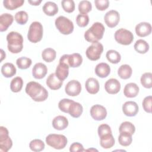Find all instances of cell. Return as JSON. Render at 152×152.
<instances>
[{"mask_svg":"<svg viewBox=\"0 0 152 152\" xmlns=\"http://www.w3.org/2000/svg\"><path fill=\"white\" fill-rule=\"evenodd\" d=\"M25 90L26 93L35 102L45 101L48 97V92L46 89L36 81L28 82Z\"/></svg>","mask_w":152,"mask_h":152,"instance_id":"6da1fadb","label":"cell"},{"mask_svg":"<svg viewBox=\"0 0 152 152\" xmlns=\"http://www.w3.org/2000/svg\"><path fill=\"white\" fill-rule=\"evenodd\" d=\"M8 49L12 53L20 52L23 48V37L16 31H11L7 36Z\"/></svg>","mask_w":152,"mask_h":152,"instance_id":"7a4b0ae2","label":"cell"},{"mask_svg":"<svg viewBox=\"0 0 152 152\" xmlns=\"http://www.w3.org/2000/svg\"><path fill=\"white\" fill-rule=\"evenodd\" d=\"M105 28L103 24L99 22L94 23L84 33V38L88 42H96L102 39Z\"/></svg>","mask_w":152,"mask_h":152,"instance_id":"3957f363","label":"cell"},{"mask_svg":"<svg viewBox=\"0 0 152 152\" xmlns=\"http://www.w3.org/2000/svg\"><path fill=\"white\" fill-rule=\"evenodd\" d=\"M43 34V28L42 24L38 21H34L29 27L27 38L32 43H37L42 40Z\"/></svg>","mask_w":152,"mask_h":152,"instance_id":"277c9868","label":"cell"},{"mask_svg":"<svg viewBox=\"0 0 152 152\" xmlns=\"http://www.w3.org/2000/svg\"><path fill=\"white\" fill-rule=\"evenodd\" d=\"M66 137L61 134H52L48 135L46 138V144L57 150L63 149L67 144Z\"/></svg>","mask_w":152,"mask_h":152,"instance_id":"5b68a950","label":"cell"},{"mask_svg":"<svg viewBox=\"0 0 152 152\" xmlns=\"http://www.w3.org/2000/svg\"><path fill=\"white\" fill-rule=\"evenodd\" d=\"M55 24L59 32L63 34H69L74 30L73 23L64 16H59L56 18Z\"/></svg>","mask_w":152,"mask_h":152,"instance_id":"8992f818","label":"cell"},{"mask_svg":"<svg viewBox=\"0 0 152 152\" xmlns=\"http://www.w3.org/2000/svg\"><path fill=\"white\" fill-rule=\"evenodd\" d=\"M68 56L69 55L67 54L62 55L59 59V63L56 68L55 74L62 81L65 80L69 74V65L68 64Z\"/></svg>","mask_w":152,"mask_h":152,"instance_id":"52a82bcc","label":"cell"},{"mask_svg":"<svg viewBox=\"0 0 152 152\" xmlns=\"http://www.w3.org/2000/svg\"><path fill=\"white\" fill-rule=\"evenodd\" d=\"M115 39L119 44L128 45L132 42L134 35L129 30L121 28L115 31Z\"/></svg>","mask_w":152,"mask_h":152,"instance_id":"ba28073f","label":"cell"},{"mask_svg":"<svg viewBox=\"0 0 152 152\" xmlns=\"http://www.w3.org/2000/svg\"><path fill=\"white\" fill-rule=\"evenodd\" d=\"M103 51V46L99 42H93L88 46L86 51V54L88 59L91 61H97L101 56Z\"/></svg>","mask_w":152,"mask_h":152,"instance_id":"9c48e42d","label":"cell"},{"mask_svg":"<svg viewBox=\"0 0 152 152\" xmlns=\"http://www.w3.org/2000/svg\"><path fill=\"white\" fill-rule=\"evenodd\" d=\"M12 145V141L9 136L8 129L1 126L0 127V151H8Z\"/></svg>","mask_w":152,"mask_h":152,"instance_id":"30bf717a","label":"cell"},{"mask_svg":"<svg viewBox=\"0 0 152 152\" xmlns=\"http://www.w3.org/2000/svg\"><path fill=\"white\" fill-rule=\"evenodd\" d=\"M104 20L106 25L113 28L116 27L120 20V15L119 12L116 10H110L106 13L104 17Z\"/></svg>","mask_w":152,"mask_h":152,"instance_id":"8fae6325","label":"cell"},{"mask_svg":"<svg viewBox=\"0 0 152 152\" xmlns=\"http://www.w3.org/2000/svg\"><path fill=\"white\" fill-rule=\"evenodd\" d=\"M90 115L96 121H102L106 118L107 110L104 106L100 104H95L90 109Z\"/></svg>","mask_w":152,"mask_h":152,"instance_id":"7c38bea8","label":"cell"},{"mask_svg":"<svg viewBox=\"0 0 152 152\" xmlns=\"http://www.w3.org/2000/svg\"><path fill=\"white\" fill-rule=\"evenodd\" d=\"M65 93L70 96H76L78 95L81 91V85L77 80L69 81L65 88Z\"/></svg>","mask_w":152,"mask_h":152,"instance_id":"4fadbf2b","label":"cell"},{"mask_svg":"<svg viewBox=\"0 0 152 152\" xmlns=\"http://www.w3.org/2000/svg\"><path fill=\"white\" fill-rule=\"evenodd\" d=\"M138 110V106L135 102L128 101L122 105V111L127 116H135Z\"/></svg>","mask_w":152,"mask_h":152,"instance_id":"5bb4252c","label":"cell"},{"mask_svg":"<svg viewBox=\"0 0 152 152\" xmlns=\"http://www.w3.org/2000/svg\"><path fill=\"white\" fill-rule=\"evenodd\" d=\"M104 88L109 94H115L120 91L121 84L118 80L110 78L105 83Z\"/></svg>","mask_w":152,"mask_h":152,"instance_id":"9a60e30c","label":"cell"},{"mask_svg":"<svg viewBox=\"0 0 152 152\" xmlns=\"http://www.w3.org/2000/svg\"><path fill=\"white\" fill-rule=\"evenodd\" d=\"M48 72L46 66L41 62L36 64L32 69V75L36 79H42L45 77Z\"/></svg>","mask_w":152,"mask_h":152,"instance_id":"2e32d148","label":"cell"},{"mask_svg":"<svg viewBox=\"0 0 152 152\" xmlns=\"http://www.w3.org/2000/svg\"><path fill=\"white\" fill-rule=\"evenodd\" d=\"M135 33L141 37L148 36L151 33V26L149 23H140L135 26Z\"/></svg>","mask_w":152,"mask_h":152,"instance_id":"e0dca14e","label":"cell"},{"mask_svg":"<svg viewBox=\"0 0 152 152\" xmlns=\"http://www.w3.org/2000/svg\"><path fill=\"white\" fill-rule=\"evenodd\" d=\"M63 84V81L59 80L55 73L50 74L46 79V84L51 90L59 89Z\"/></svg>","mask_w":152,"mask_h":152,"instance_id":"ac0fdd59","label":"cell"},{"mask_svg":"<svg viewBox=\"0 0 152 152\" xmlns=\"http://www.w3.org/2000/svg\"><path fill=\"white\" fill-rule=\"evenodd\" d=\"M14 21V17L8 13H4L0 16V31H6Z\"/></svg>","mask_w":152,"mask_h":152,"instance_id":"d6986e66","label":"cell"},{"mask_svg":"<svg viewBox=\"0 0 152 152\" xmlns=\"http://www.w3.org/2000/svg\"><path fill=\"white\" fill-rule=\"evenodd\" d=\"M86 89L88 93L91 94H94L99 91V83L97 79L94 78H89L87 80L85 84Z\"/></svg>","mask_w":152,"mask_h":152,"instance_id":"ffe728a7","label":"cell"},{"mask_svg":"<svg viewBox=\"0 0 152 152\" xmlns=\"http://www.w3.org/2000/svg\"><path fill=\"white\" fill-rule=\"evenodd\" d=\"M139 93V87L134 83L126 84L124 89V94L126 97L133 98L136 97Z\"/></svg>","mask_w":152,"mask_h":152,"instance_id":"44dd1931","label":"cell"},{"mask_svg":"<svg viewBox=\"0 0 152 152\" xmlns=\"http://www.w3.org/2000/svg\"><path fill=\"white\" fill-rule=\"evenodd\" d=\"M68 125L67 118L64 116L59 115L53 118L52 121L53 127L57 130H64Z\"/></svg>","mask_w":152,"mask_h":152,"instance_id":"7402d4cb","label":"cell"},{"mask_svg":"<svg viewBox=\"0 0 152 152\" xmlns=\"http://www.w3.org/2000/svg\"><path fill=\"white\" fill-rule=\"evenodd\" d=\"M110 72V66L104 62L98 64L95 68L96 74L100 78H105L107 77Z\"/></svg>","mask_w":152,"mask_h":152,"instance_id":"603a6c76","label":"cell"},{"mask_svg":"<svg viewBox=\"0 0 152 152\" xmlns=\"http://www.w3.org/2000/svg\"><path fill=\"white\" fill-rule=\"evenodd\" d=\"M83 111V108L82 105L78 103L75 102L73 100V102L71 103L69 109H68V113L73 118H77L80 117Z\"/></svg>","mask_w":152,"mask_h":152,"instance_id":"cb8c5ba5","label":"cell"},{"mask_svg":"<svg viewBox=\"0 0 152 152\" xmlns=\"http://www.w3.org/2000/svg\"><path fill=\"white\" fill-rule=\"evenodd\" d=\"M1 73L6 78H10L16 74V68L15 66L10 62L4 64L1 67Z\"/></svg>","mask_w":152,"mask_h":152,"instance_id":"d4e9b609","label":"cell"},{"mask_svg":"<svg viewBox=\"0 0 152 152\" xmlns=\"http://www.w3.org/2000/svg\"><path fill=\"white\" fill-rule=\"evenodd\" d=\"M43 11L49 16H53L58 12V5L53 2L48 1L43 6Z\"/></svg>","mask_w":152,"mask_h":152,"instance_id":"484cf974","label":"cell"},{"mask_svg":"<svg viewBox=\"0 0 152 152\" xmlns=\"http://www.w3.org/2000/svg\"><path fill=\"white\" fill-rule=\"evenodd\" d=\"M100 145L103 148H110L115 144V139L112 134H109L106 135H104L102 137H100Z\"/></svg>","mask_w":152,"mask_h":152,"instance_id":"4316f807","label":"cell"},{"mask_svg":"<svg viewBox=\"0 0 152 152\" xmlns=\"http://www.w3.org/2000/svg\"><path fill=\"white\" fill-rule=\"evenodd\" d=\"M83 62V58L81 55L78 53H74L71 55H69L68 56V64L69 67L76 68L81 65Z\"/></svg>","mask_w":152,"mask_h":152,"instance_id":"83f0119b","label":"cell"},{"mask_svg":"<svg viewBox=\"0 0 152 152\" xmlns=\"http://www.w3.org/2000/svg\"><path fill=\"white\" fill-rule=\"evenodd\" d=\"M132 70L131 67L127 64L122 65L118 70V74L122 79H128L132 75Z\"/></svg>","mask_w":152,"mask_h":152,"instance_id":"f1b7e54d","label":"cell"},{"mask_svg":"<svg viewBox=\"0 0 152 152\" xmlns=\"http://www.w3.org/2000/svg\"><path fill=\"white\" fill-rule=\"evenodd\" d=\"M134 49L139 53L144 54L147 52L149 50V45L148 43L142 39H139L136 41L134 44Z\"/></svg>","mask_w":152,"mask_h":152,"instance_id":"f546056e","label":"cell"},{"mask_svg":"<svg viewBox=\"0 0 152 152\" xmlns=\"http://www.w3.org/2000/svg\"><path fill=\"white\" fill-rule=\"evenodd\" d=\"M56 51L53 49L50 48L44 49L42 53L43 59L47 62H50L54 61L56 58Z\"/></svg>","mask_w":152,"mask_h":152,"instance_id":"4dcf8cb0","label":"cell"},{"mask_svg":"<svg viewBox=\"0 0 152 152\" xmlns=\"http://www.w3.org/2000/svg\"><path fill=\"white\" fill-rule=\"evenodd\" d=\"M24 2V0H4L3 1L4 6L9 10H14L21 7Z\"/></svg>","mask_w":152,"mask_h":152,"instance_id":"1f68e13d","label":"cell"},{"mask_svg":"<svg viewBox=\"0 0 152 152\" xmlns=\"http://www.w3.org/2000/svg\"><path fill=\"white\" fill-rule=\"evenodd\" d=\"M23 86V79L20 77H17L11 80L10 83V88L12 92L17 93L21 91Z\"/></svg>","mask_w":152,"mask_h":152,"instance_id":"d6a6232c","label":"cell"},{"mask_svg":"<svg viewBox=\"0 0 152 152\" xmlns=\"http://www.w3.org/2000/svg\"><path fill=\"white\" fill-rule=\"evenodd\" d=\"M131 134L126 132H120L118 137L119 143L124 147L129 145L132 141V137Z\"/></svg>","mask_w":152,"mask_h":152,"instance_id":"836d02e7","label":"cell"},{"mask_svg":"<svg viewBox=\"0 0 152 152\" xmlns=\"http://www.w3.org/2000/svg\"><path fill=\"white\" fill-rule=\"evenodd\" d=\"M107 59L112 64H118L121 59L120 53L115 50H109L106 52V55Z\"/></svg>","mask_w":152,"mask_h":152,"instance_id":"e575fe53","label":"cell"},{"mask_svg":"<svg viewBox=\"0 0 152 152\" xmlns=\"http://www.w3.org/2000/svg\"><path fill=\"white\" fill-rule=\"evenodd\" d=\"M135 131V126L130 122H122L119 126V132H126L133 135Z\"/></svg>","mask_w":152,"mask_h":152,"instance_id":"d590c367","label":"cell"},{"mask_svg":"<svg viewBox=\"0 0 152 152\" xmlns=\"http://www.w3.org/2000/svg\"><path fill=\"white\" fill-rule=\"evenodd\" d=\"M45 143L39 139H34L30 141L29 144L30 148L33 151H41L45 148Z\"/></svg>","mask_w":152,"mask_h":152,"instance_id":"8d00e7d4","label":"cell"},{"mask_svg":"<svg viewBox=\"0 0 152 152\" xmlns=\"http://www.w3.org/2000/svg\"><path fill=\"white\" fill-rule=\"evenodd\" d=\"M31 59L25 56L19 58L16 61V64L18 68L21 69H26L30 66L31 65Z\"/></svg>","mask_w":152,"mask_h":152,"instance_id":"74e56055","label":"cell"},{"mask_svg":"<svg viewBox=\"0 0 152 152\" xmlns=\"http://www.w3.org/2000/svg\"><path fill=\"white\" fill-rule=\"evenodd\" d=\"M142 86L147 88L152 87V74L151 72L144 73L140 79Z\"/></svg>","mask_w":152,"mask_h":152,"instance_id":"f35d334b","label":"cell"},{"mask_svg":"<svg viewBox=\"0 0 152 152\" xmlns=\"http://www.w3.org/2000/svg\"><path fill=\"white\" fill-rule=\"evenodd\" d=\"M92 8L91 4L88 1H81L78 4V11L80 14H87V13L89 12Z\"/></svg>","mask_w":152,"mask_h":152,"instance_id":"ab89813d","label":"cell"},{"mask_svg":"<svg viewBox=\"0 0 152 152\" xmlns=\"http://www.w3.org/2000/svg\"><path fill=\"white\" fill-rule=\"evenodd\" d=\"M14 18L18 24L23 25L27 22L28 16L26 11H20L15 14Z\"/></svg>","mask_w":152,"mask_h":152,"instance_id":"60d3db41","label":"cell"},{"mask_svg":"<svg viewBox=\"0 0 152 152\" xmlns=\"http://www.w3.org/2000/svg\"><path fill=\"white\" fill-rule=\"evenodd\" d=\"M63 10L68 13L73 12L75 10V3L72 0H63L61 1Z\"/></svg>","mask_w":152,"mask_h":152,"instance_id":"b9f144b4","label":"cell"},{"mask_svg":"<svg viewBox=\"0 0 152 152\" xmlns=\"http://www.w3.org/2000/svg\"><path fill=\"white\" fill-rule=\"evenodd\" d=\"M76 22L78 26L84 27L87 26L89 22V17L87 14H80L77 16Z\"/></svg>","mask_w":152,"mask_h":152,"instance_id":"7bdbcfd3","label":"cell"},{"mask_svg":"<svg viewBox=\"0 0 152 152\" xmlns=\"http://www.w3.org/2000/svg\"><path fill=\"white\" fill-rule=\"evenodd\" d=\"M72 102V100L69 99H63L59 101L58 103V107L62 112L68 113L69 107Z\"/></svg>","mask_w":152,"mask_h":152,"instance_id":"ee69618b","label":"cell"},{"mask_svg":"<svg viewBox=\"0 0 152 152\" xmlns=\"http://www.w3.org/2000/svg\"><path fill=\"white\" fill-rule=\"evenodd\" d=\"M98 135L99 137H102L104 135L112 134V130L110 127L107 124H102L98 127Z\"/></svg>","mask_w":152,"mask_h":152,"instance_id":"f6af8a7d","label":"cell"},{"mask_svg":"<svg viewBox=\"0 0 152 152\" xmlns=\"http://www.w3.org/2000/svg\"><path fill=\"white\" fill-rule=\"evenodd\" d=\"M151 96H148L145 97L142 101V107L144 110L147 113H151Z\"/></svg>","mask_w":152,"mask_h":152,"instance_id":"bcb514c9","label":"cell"},{"mask_svg":"<svg viewBox=\"0 0 152 152\" xmlns=\"http://www.w3.org/2000/svg\"><path fill=\"white\" fill-rule=\"evenodd\" d=\"M94 4L98 10L104 11L109 7V1L108 0H95Z\"/></svg>","mask_w":152,"mask_h":152,"instance_id":"7dc6e473","label":"cell"},{"mask_svg":"<svg viewBox=\"0 0 152 152\" xmlns=\"http://www.w3.org/2000/svg\"><path fill=\"white\" fill-rule=\"evenodd\" d=\"M69 151L71 152H77V151H85V150H84L83 146L81 144L79 143V142H74L72 143L69 147Z\"/></svg>","mask_w":152,"mask_h":152,"instance_id":"c3c4849f","label":"cell"},{"mask_svg":"<svg viewBox=\"0 0 152 152\" xmlns=\"http://www.w3.org/2000/svg\"><path fill=\"white\" fill-rule=\"evenodd\" d=\"M28 3H30L32 5H39L41 2V0H36V1H28Z\"/></svg>","mask_w":152,"mask_h":152,"instance_id":"681fc988","label":"cell"}]
</instances>
